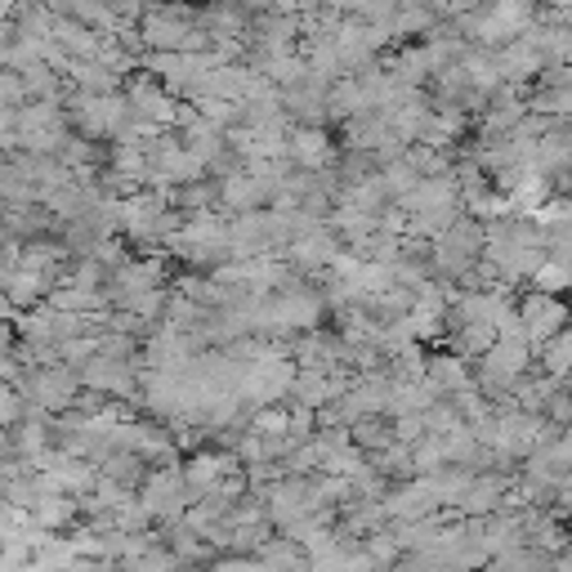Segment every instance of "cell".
I'll return each mask as SVG.
<instances>
[{
    "instance_id": "cell-1",
    "label": "cell",
    "mask_w": 572,
    "mask_h": 572,
    "mask_svg": "<svg viewBox=\"0 0 572 572\" xmlns=\"http://www.w3.org/2000/svg\"><path fill=\"white\" fill-rule=\"evenodd\" d=\"M568 322H572L568 309L559 300H550V295H532L523 304V331H528V340H541V345H545L550 335H559Z\"/></svg>"
}]
</instances>
